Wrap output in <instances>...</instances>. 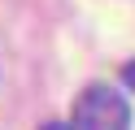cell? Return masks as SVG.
I'll list each match as a JSON object with an SVG mask.
<instances>
[{"instance_id":"cell-2","label":"cell","mask_w":135,"mask_h":130,"mask_svg":"<svg viewBox=\"0 0 135 130\" xmlns=\"http://www.w3.org/2000/svg\"><path fill=\"white\" fill-rule=\"evenodd\" d=\"M122 78H126V87L135 91V61H126V69H122Z\"/></svg>"},{"instance_id":"cell-1","label":"cell","mask_w":135,"mask_h":130,"mask_svg":"<svg viewBox=\"0 0 135 130\" xmlns=\"http://www.w3.org/2000/svg\"><path fill=\"white\" fill-rule=\"evenodd\" d=\"M65 130H131V104H126V95L118 87L91 82L74 100V113H70Z\"/></svg>"}]
</instances>
